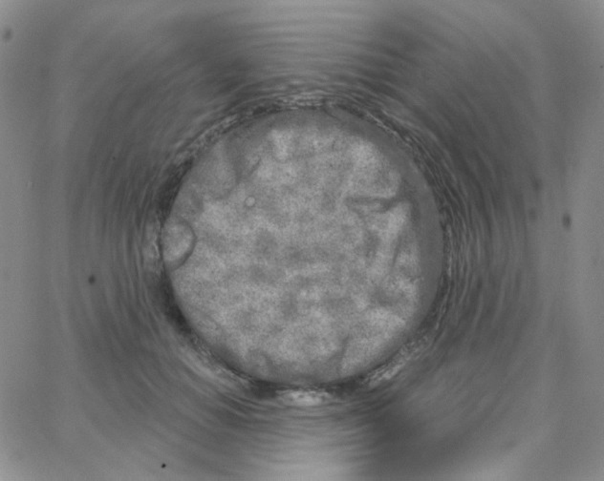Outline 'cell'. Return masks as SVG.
<instances>
[{"instance_id":"1","label":"cell","mask_w":604,"mask_h":481,"mask_svg":"<svg viewBox=\"0 0 604 481\" xmlns=\"http://www.w3.org/2000/svg\"><path fill=\"white\" fill-rule=\"evenodd\" d=\"M282 400L286 404L296 407H312L325 402V393L311 392V391H293L284 393Z\"/></svg>"}]
</instances>
